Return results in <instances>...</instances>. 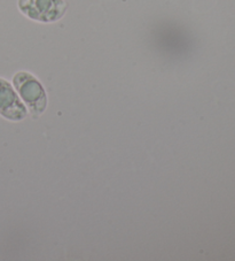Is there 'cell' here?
I'll list each match as a JSON object with an SVG mask.
<instances>
[{"label": "cell", "mask_w": 235, "mask_h": 261, "mask_svg": "<svg viewBox=\"0 0 235 261\" xmlns=\"http://www.w3.org/2000/svg\"><path fill=\"white\" fill-rule=\"evenodd\" d=\"M28 114V109L21 100L14 87L0 77V115L10 121H21Z\"/></svg>", "instance_id": "obj_3"}, {"label": "cell", "mask_w": 235, "mask_h": 261, "mask_svg": "<svg viewBox=\"0 0 235 261\" xmlns=\"http://www.w3.org/2000/svg\"><path fill=\"white\" fill-rule=\"evenodd\" d=\"M13 85L34 119H38L47 106V96L39 80L29 71H17Z\"/></svg>", "instance_id": "obj_1"}, {"label": "cell", "mask_w": 235, "mask_h": 261, "mask_svg": "<svg viewBox=\"0 0 235 261\" xmlns=\"http://www.w3.org/2000/svg\"><path fill=\"white\" fill-rule=\"evenodd\" d=\"M17 8L28 19L40 23H54L66 15V0H17Z\"/></svg>", "instance_id": "obj_2"}]
</instances>
